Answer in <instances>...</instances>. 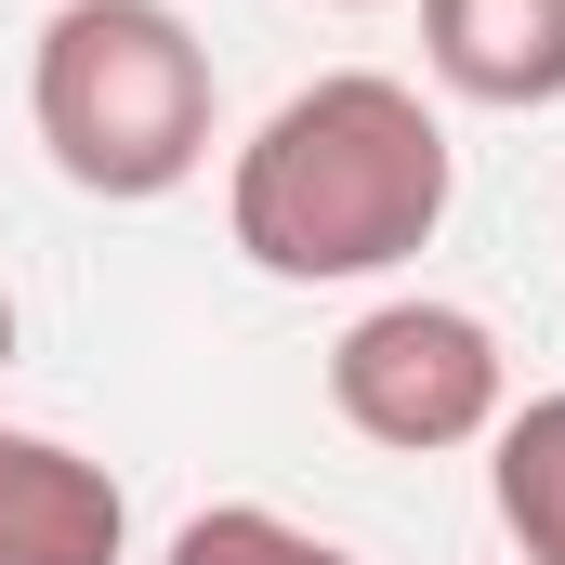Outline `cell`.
Returning <instances> with one entry per match:
<instances>
[{
	"label": "cell",
	"mask_w": 565,
	"mask_h": 565,
	"mask_svg": "<svg viewBox=\"0 0 565 565\" xmlns=\"http://www.w3.org/2000/svg\"><path fill=\"white\" fill-rule=\"evenodd\" d=\"M329 408H342V434H369L395 460H447V447H487L513 422V355L473 302L395 289L329 342Z\"/></svg>",
	"instance_id": "obj_3"
},
{
	"label": "cell",
	"mask_w": 565,
	"mask_h": 565,
	"mask_svg": "<svg viewBox=\"0 0 565 565\" xmlns=\"http://www.w3.org/2000/svg\"><path fill=\"white\" fill-rule=\"evenodd\" d=\"M316 13H382V0H316Z\"/></svg>",
	"instance_id": "obj_9"
},
{
	"label": "cell",
	"mask_w": 565,
	"mask_h": 565,
	"mask_svg": "<svg viewBox=\"0 0 565 565\" xmlns=\"http://www.w3.org/2000/svg\"><path fill=\"white\" fill-rule=\"evenodd\" d=\"M26 132L106 211L184 198L211 171V132H224L211 40L171 0H53V26L26 40Z\"/></svg>",
	"instance_id": "obj_2"
},
{
	"label": "cell",
	"mask_w": 565,
	"mask_h": 565,
	"mask_svg": "<svg viewBox=\"0 0 565 565\" xmlns=\"http://www.w3.org/2000/svg\"><path fill=\"white\" fill-rule=\"evenodd\" d=\"M119 553H132V487L66 434L0 422V565H119Z\"/></svg>",
	"instance_id": "obj_4"
},
{
	"label": "cell",
	"mask_w": 565,
	"mask_h": 565,
	"mask_svg": "<svg viewBox=\"0 0 565 565\" xmlns=\"http://www.w3.org/2000/svg\"><path fill=\"white\" fill-rule=\"evenodd\" d=\"M447 198H460L447 119L408 79H382V66H329V79H302L277 119L237 145L224 237L277 289H355V277L422 264Z\"/></svg>",
	"instance_id": "obj_1"
},
{
	"label": "cell",
	"mask_w": 565,
	"mask_h": 565,
	"mask_svg": "<svg viewBox=\"0 0 565 565\" xmlns=\"http://www.w3.org/2000/svg\"><path fill=\"white\" fill-rule=\"evenodd\" d=\"M13 342H26V316H13V289H0V369H13Z\"/></svg>",
	"instance_id": "obj_8"
},
{
	"label": "cell",
	"mask_w": 565,
	"mask_h": 565,
	"mask_svg": "<svg viewBox=\"0 0 565 565\" xmlns=\"http://www.w3.org/2000/svg\"><path fill=\"white\" fill-rule=\"evenodd\" d=\"M158 565H355V553L316 540V526H289L277 500H211V513L171 526V553H158Z\"/></svg>",
	"instance_id": "obj_7"
},
{
	"label": "cell",
	"mask_w": 565,
	"mask_h": 565,
	"mask_svg": "<svg viewBox=\"0 0 565 565\" xmlns=\"http://www.w3.org/2000/svg\"><path fill=\"white\" fill-rule=\"evenodd\" d=\"M422 66L460 106H565V0H422Z\"/></svg>",
	"instance_id": "obj_5"
},
{
	"label": "cell",
	"mask_w": 565,
	"mask_h": 565,
	"mask_svg": "<svg viewBox=\"0 0 565 565\" xmlns=\"http://www.w3.org/2000/svg\"><path fill=\"white\" fill-rule=\"evenodd\" d=\"M487 500H500L513 565H565V395H526L487 434Z\"/></svg>",
	"instance_id": "obj_6"
}]
</instances>
